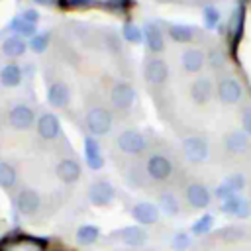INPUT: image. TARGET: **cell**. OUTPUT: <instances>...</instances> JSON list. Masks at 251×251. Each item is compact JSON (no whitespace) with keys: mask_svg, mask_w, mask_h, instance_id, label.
Returning <instances> with one entry per match:
<instances>
[{"mask_svg":"<svg viewBox=\"0 0 251 251\" xmlns=\"http://www.w3.org/2000/svg\"><path fill=\"white\" fill-rule=\"evenodd\" d=\"M35 131L37 137H41L43 141H55L57 137H61V126L57 116L51 112H43L35 122Z\"/></svg>","mask_w":251,"mask_h":251,"instance_id":"5bb4252c","label":"cell"},{"mask_svg":"<svg viewBox=\"0 0 251 251\" xmlns=\"http://www.w3.org/2000/svg\"><path fill=\"white\" fill-rule=\"evenodd\" d=\"M22 78H24V73H22L20 65H16V63H6L0 69V84L6 88L18 86L22 82Z\"/></svg>","mask_w":251,"mask_h":251,"instance_id":"7402d4cb","label":"cell"},{"mask_svg":"<svg viewBox=\"0 0 251 251\" xmlns=\"http://www.w3.org/2000/svg\"><path fill=\"white\" fill-rule=\"evenodd\" d=\"M55 175L63 184H75L82 175V167L75 157H65L57 163Z\"/></svg>","mask_w":251,"mask_h":251,"instance_id":"e0dca14e","label":"cell"},{"mask_svg":"<svg viewBox=\"0 0 251 251\" xmlns=\"http://www.w3.org/2000/svg\"><path fill=\"white\" fill-rule=\"evenodd\" d=\"M135 102V88L126 80H116L110 86V106L116 114H127Z\"/></svg>","mask_w":251,"mask_h":251,"instance_id":"277c9868","label":"cell"},{"mask_svg":"<svg viewBox=\"0 0 251 251\" xmlns=\"http://www.w3.org/2000/svg\"><path fill=\"white\" fill-rule=\"evenodd\" d=\"M218 22H220V12L214 6H206L204 8V24H206V27L212 29V27L218 25Z\"/></svg>","mask_w":251,"mask_h":251,"instance_id":"836d02e7","label":"cell"},{"mask_svg":"<svg viewBox=\"0 0 251 251\" xmlns=\"http://www.w3.org/2000/svg\"><path fill=\"white\" fill-rule=\"evenodd\" d=\"M20 18L25 20V22H29V24H35L39 20V12H35V10H24V14Z\"/></svg>","mask_w":251,"mask_h":251,"instance_id":"74e56055","label":"cell"},{"mask_svg":"<svg viewBox=\"0 0 251 251\" xmlns=\"http://www.w3.org/2000/svg\"><path fill=\"white\" fill-rule=\"evenodd\" d=\"M188 94H190L192 102L198 104V106L210 104L212 98H214V94H216L214 80H212L210 76H204V75L198 76V78H194V80L190 82V86H188Z\"/></svg>","mask_w":251,"mask_h":251,"instance_id":"8fae6325","label":"cell"},{"mask_svg":"<svg viewBox=\"0 0 251 251\" xmlns=\"http://www.w3.org/2000/svg\"><path fill=\"white\" fill-rule=\"evenodd\" d=\"M116 198V190L108 180H96L88 188V200L92 206H110Z\"/></svg>","mask_w":251,"mask_h":251,"instance_id":"9a60e30c","label":"cell"},{"mask_svg":"<svg viewBox=\"0 0 251 251\" xmlns=\"http://www.w3.org/2000/svg\"><path fill=\"white\" fill-rule=\"evenodd\" d=\"M71 98H73L71 86L63 78H55V80H51L47 84V102H49L51 108L67 110L69 104H71Z\"/></svg>","mask_w":251,"mask_h":251,"instance_id":"30bf717a","label":"cell"},{"mask_svg":"<svg viewBox=\"0 0 251 251\" xmlns=\"http://www.w3.org/2000/svg\"><path fill=\"white\" fill-rule=\"evenodd\" d=\"M249 135L243 129H231L222 137V151L226 157H241L249 151Z\"/></svg>","mask_w":251,"mask_h":251,"instance_id":"ba28073f","label":"cell"},{"mask_svg":"<svg viewBox=\"0 0 251 251\" xmlns=\"http://www.w3.org/2000/svg\"><path fill=\"white\" fill-rule=\"evenodd\" d=\"M84 124H86V129L92 137H102L106 135L112 126H114V114L108 106L104 104H94L86 110V116H84Z\"/></svg>","mask_w":251,"mask_h":251,"instance_id":"7a4b0ae2","label":"cell"},{"mask_svg":"<svg viewBox=\"0 0 251 251\" xmlns=\"http://www.w3.org/2000/svg\"><path fill=\"white\" fill-rule=\"evenodd\" d=\"M239 120H241V129L251 137V104H245L241 106V112H239Z\"/></svg>","mask_w":251,"mask_h":251,"instance_id":"e575fe53","label":"cell"},{"mask_svg":"<svg viewBox=\"0 0 251 251\" xmlns=\"http://www.w3.org/2000/svg\"><path fill=\"white\" fill-rule=\"evenodd\" d=\"M143 78L151 88L165 86L169 80V63L161 55H147L143 61Z\"/></svg>","mask_w":251,"mask_h":251,"instance_id":"3957f363","label":"cell"},{"mask_svg":"<svg viewBox=\"0 0 251 251\" xmlns=\"http://www.w3.org/2000/svg\"><path fill=\"white\" fill-rule=\"evenodd\" d=\"M216 96H218V100H220L222 104L233 106V104L241 102V98H243V86L239 84L237 78L226 75V76H222V78L218 80Z\"/></svg>","mask_w":251,"mask_h":251,"instance_id":"9c48e42d","label":"cell"},{"mask_svg":"<svg viewBox=\"0 0 251 251\" xmlns=\"http://www.w3.org/2000/svg\"><path fill=\"white\" fill-rule=\"evenodd\" d=\"M47 47H49V33H35L31 37V41H29V49L33 53H37V55L43 53Z\"/></svg>","mask_w":251,"mask_h":251,"instance_id":"f546056e","label":"cell"},{"mask_svg":"<svg viewBox=\"0 0 251 251\" xmlns=\"http://www.w3.org/2000/svg\"><path fill=\"white\" fill-rule=\"evenodd\" d=\"M35 2H37V4H51L49 0H35Z\"/></svg>","mask_w":251,"mask_h":251,"instance_id":"60d3db41","label":"cell"},{"mask_svg":"<svg viewBox=\"0 0 251 251\" xmlns=\"http://www.w3.org/2000/svg\"><path fill=\"white\" fill-rule=\"evenodd\" d=\"M18 184V171L14 169L12 163L0 159V188L12 190Z\"/></svg>","mask_w":251,"mask_h":251,"instance_id":"484cf974","label":"cell"},{"mask_svg":"<svg viewBox=\"0 0 251 251\" xmlns=\"http://www.w3.org/2000/svg\"><path fill=\"white\" fill-rule=\"evenodd\" d=\"M180 65H182L184 73L196 75V73H200V71L204 69V65H206V55H204V51H202L200 47H188V49L182 53V57H180Z\"/></svg>","mask_w":251,"mask_h":251,"instance_id":"ac0fdd59","label":"cell"},{"mask_svg":"<svg viewBox=\"0 0 251 251\" xmlns=\"http://www.w3.org/2000/svg\"><path fill=\"white\" fill-rule=\"evenodd\" d=\"M98 237H100V229H98L96 226H92V224H84V226H80V227L76 229V233H75L76 243H78V245H84V247L96 243Z\"/></svg>","mask_w":251,"mask_h":251,"instance_id":"4316f807","label":"cell"},{"mask_svg":"<svg viewBox=\"0 0 251 251\" xmlns=\"http://www.w3.org/2000/svg\"><path fill=\"white\" fill-rule=\"evenodd\" d=\"M212 226H214V218H212L210 214H206V216H202L200 220H196V222L192 224L190 231H192L194 235H204V233H208V231L212 229Z\"/></svg>","mask_w":251,"mask_h":251,"instance_id":"f1b7e54d","label":"cell"},{"mask_svg":"<svg viewBox=\"0 0 251 251\" xmlns=\"http://www.w3.org/2000/svg\"><path fill=\"white\" fill-rule=\"evenodd\" d=\"M143 39H145V47L149 55H161L165 51V35L163 29L155 24V22H147L143 27Z\"/></svg>","mask_w":251,"mask_h":251,"instance_id":"2e32d148","label":"cell"},{"mask_svg":"<svg viewBox=\"0 0 251 251\" xmlns=\"http://www.w3.org/2000/svg\"><path fill=\"white\" fill-rule=\"evenodd\" d=\"M184 198L186 202L190 204V208H196V210H204L210 206V200H212V194L208 190V186L200 180H190L186 186H184Z\"/></svg>","mask_w":251,"mask_h":251,"instance_id":"4fadbf2b","label":"cell"},{"mask_svg":"<svg viewBox=\"0 0 251 251\" xmlns=\"http://www.w3.org/2000/svg\"><path fill=\"white\" fill-rule=\"evenodd\" d=\"M249 214H251V202H247V200H243L235 216H237V218H247Z\"/></svg>","mask_w":251,"mask_h":251,"instance_id":"f35d334b","label":"cell"},{"mask_svg":"<svg viewBox=\"0 0 251 251\" xmlns=\"http://www.w3.org/2000/svg\"><path fill=\"white\" fill-rule=\"evenodd\" d=\"M147 135L141 133L139 129H124L118 137H116V147L120 149V153L124 155H131V157H137V155H143L147 151Z\"/></svg>","mask_w":251,"mask_h":251,"instance_id":"8992f818","label":"cell"},{"mask_svg":"<svg viewBox=\"0 0 251 251\" xmlns=\"http://www.w3.org/2000/svg\"><path fill=\"white\" fill-rule=\"evenodd\" d=\"M10 29L16 31V35H20V37H33L35 35V24H29L22 18H16L10 24Z\"/></svg>","mask_w":251,"mask_h":251,"instance_id":"83f0119b","label":"cell"},{"mask_svg":"<svg viewBox=\"0 0 251 251\" xmlns=\"http://www.w3.org/2000/svg\"><path fill=\"white\" fill-rule=\"evenodd\" d=\"M180 149H182V155L188 163L192 165H202L210 159V143L204 135H188L182 139L180 143Z\"/></svg>","mask_w":251,"mask_h":251,"instance_id":"5b68a950","label":"cell"},{"mask_svg":"<svg viewBox=\"0 0 251 251\" xmlns=\"http://www.w3.org/2000/svg\"><path fill=\"white\" fill-rule=\"evenodd\" d=\"M198 31L200 29H196L192 25H184V24H169L167 25V35L175 43H182V45L194 43L198 39Z\"/></svg>","mask_w":251,"mask_h":251,"instance_id":"ffe728a7","label":"cell"},{"mask_svg":"<svg viewBox=\"0 0 251 251\" xmlns=\"http://www.w3.org/2000/svg\"><path fill=\"white\" fill-rule=\"evenodd\" d=\"M224 63H226V59H224L222 51H220V49H212V51H210V65H212L214 69H222Z\"/></svg>","mask_w":251,"mask_h":251,"instance_id":"8d00e7d4","label":"cell"},{"mask_svg":"<svg viewBox=\"0 0 251 251\" xmlns=\"http://www.w3.org/2000/svg\"><path fill=\"white\" fill-rule=\"evenodd\" d=\"M124 37L129 43H141L143 41V31H139V27H135L131 24H126L124 25Z\"/></svg>","mask_w":251,"mask_h":251,"instance_id":"d6a6232c","label":"cell"},{"mask_svg":"<svg viewBox=\"0 0 251 251\" xmlns=\"http://www.w3.org/2000/svg\"><path fill=\"white\" fill-rule=\"evenodd\" d=\"M6 122L16 131H27V129L35 127L37 118H35V112H33L31 106H27V104H16L14 108H10Z\"/></svg>","mask_w":251,"mask_h":251,"instance_id":"52a82bcc","label":"cell"},{"mask_svg":"<svg viewBox=\"0 0 251 251\" xmlns=\"http://www.w3.org/2000/svg\"><path fill=\"white\" fill-rule=\"evenodd\" d=\"M84 155H86V165L94 171L102 169L104 167V157L100 153V147H98V141L90 135L84 139Z\"/></svg>","mask_w":251,"mask_h":251,"instance_id":"44dd1931","label":"cell"},{"mask_svg":"<svg viewBox=\"0 0 251 251\" xmlns=\"http://www.w3.org/2000/svg\"><path fill=\"white\" fill-rule=\"evenodd\" d=\"M0 49H2V53H4L6 57L18 59V57H22V55L27 51V45H25L24 37H20V35H10V37H6V39L2 41Z\"/></svg>","mask_w":251,"mask_h":251,"instance_id":"cb8c5ba5","label":"cell"},{"mask_svg":"<svg viewBox=\"0 0 251 251\" xmlns=\"http://www.w3.org/2000/svg\"><path fill=\"white\" fill-rule=\"evenodd\" d=\"M157 2H163V4H171V2H176V0H157Z\"/></svg>","mask_w":251,"mask_h":251,"instance_id":"b9f144b4","label":"cell"},{"mask_svg":"<svg viewBox=\"0 0 251 251\" xmlns=\"http://www.w3.org/2000/svg\"><path fill=\"white\" fill-rule=\"evenodd\" d=\"M16 208L22 216H35L41 208V196L31 186H22L16 194Z\"/></svg>","mask_w":251,"mask_h":251,"instance_id":"7c38bea8","label":"cell"},{"mask_svg":"<svg viewBox=\"0 0 251 251\" xmlns=\"http://www.w3.org/2000/svg\"><path fill=\"white\" fill-rule=\"evenodd\" d=\"M224 204H222V212L224 214H237V210H239V206H241V202H243V198H239L237 194H231V196H227L226 200H222Z\"/></svg>","mask_w":251,"mask_h":251,"instance_id":"1f68e13d","label":"cell"},{"mask_svg":"<svg viewBox=\"0 0 251 251\" xmlns=\"http://www.w3.org/2000/svg\"><path fill=\"white\" fill-rule=\"evenodd\" d=\"M188 245H190V235H188V233L178 231V233L173 237V249H175V251H184V249H188Z\"/></svg>","mask_w":251,"mask_h":251,"instance_id":"d590c367","label":"cell"},{"mask_svg":"<svg viewBox=\"0 0 251 251\" xmlns=\"http://www.w3.org/2000/svg\"><path fill=\"white\" fill-rule=\"evenodd\" d=\"M157 204L161 208V212H165L167 216H178L180 214V200L176 198V194L173 190H163L157 196Z\"/></svg>","mask_w":251,"mask_h":251,"instance_id":"603a6c76","label":"cell"},{"mask_svg":"<svg viewBox=\"0 0 251 251\" xmlns=\"http://www.w3.org/2000/svg\"><path fill=\"white\" fill-rule=\"evenodd\" d=\"M131 218L141 226H153L159 220V208L151 202H137L131 208Z\"/></svg>","mask_w":251,"mask_h":251,"instance_id":"d6986e66","label":"cell"},{"mask_svg":"<svg viewBox=\"0 0 251 251\" xmlns=\"http://www.w3.org/2000/svg\"><path fill=\"white\" fill-rule=\"evenodd\" d=\"M120 239L129 247H139L147 241V231L139 226H127L120 231Z\"/></svg>","mask_w":251,"mask_h":251,"instance_id":"d4e9b609","label":"cell"},{"mask_svg":"<svg viewBox=\"0 0 251 251\" xmlns=\"http://www.w3.org/2000/svg\"><path fill=\"white\" fill-rule=\"evenodd\" d=\"M231 194H235V192H231L226 184H220V186L216 188V196H218V198H222V200H226V198H227V196H231Z\"/></svg>","mask_w":251,"mask_h":251,"instance_id":"ab89813d","label":"cell"},{"mask_svg":"<svg viewBox=\"0 0 251 251\" xmlns=\"http://www.w3.org/2000/svg\"><path fill=\"white\" fill-rule=\"evenodd\" d=\"M224 184L231 190V192H239V190H243L245 188V178H243V175L241 173H231V175H227L226 176V180H224Z\"/></svg>","mask_w":251,"mask_h":251,"instance_id":"4dcf8cb0","label":"cell"},{"mask_svg":"<svg viewBox=\"0 0 251 251\" xmlns=\"http://www.w3.org/2000/svg\"><path fill=\"white\" fill-rule=\"evenodd\" d=\"M0 251H2V249H0Z\"/></svg>","mask_w":251,"mask_h":251,"instance_id":"7bdbcfd3","label":"cell"},{"mask_svg":"<svg viewBox=\"0 0 251 251\" xmlns=\"http://www.w3.org/2000/svg\"><path fill=\"white\" fill-rule=\"evenodd\" d=\"M143 173L153 182H169L175 176V163L169 155H165L161 151H155V153H149L145 157Z\"/></svg>","mask_w":251,"mask_h":251,"instance_id":"6da1fadb","label":"cell"}]
</instances>
